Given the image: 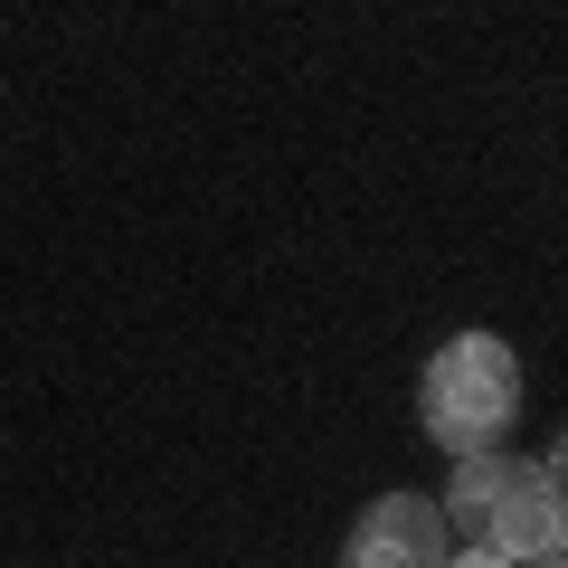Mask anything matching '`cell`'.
Here are the masks:
<instances>
[{"mask_svg": "<svg viewBox=\"0 0 568 568\" xmlns=\"http://www.w3.org/2000/svg\"><path fill=\"white\" fill-rule=\"evenodd\" d=\"M540 465H549V484L568 493V436H549V455H540Z\"/></svg>", "mask_w": 568, "mask_h": 568, "instance_id": "cell-4", "label": "cell"}, {"mask_svg": "<svg viewBox=\"0 0 568 568\" xmlns=\"http://www.w3.org/2000/svg\"><path fill=\"white\" fill-rule=\"evenodd\" d=\"M511 417H521V351L503 332H455V342H436V361L417 379V426L426 436L446 455H484V446L511 436Z\"/></svg>", "mask_w": 568, "mask_h": 568, "instance_id": "cell-2", "label": "cell"}, {"mask_svg": "<svg viewBox=\"0 0 568 568\" xmlns=\"http://www.w3.org/2000/svg\"><path fill=\"white\" fill-rule=\"evenodd\" d=\"M446 521H455V559H465V568L568 559V493L549 484V465H521V455H503V446L455 455Z\"/></svg>", "mask_w": 568, "mask_h": 568, "instance_id": "cell-1", "label": "cell"}, {"mask_svg": "<svg viewBox=\"0 0 568 568\" xmlns=\"http://www.w3.org/2000/svg\"><path fill=\"white\" fill-rule=\"evenodd\" d=\"M342 559L351 568H436V559H455V521H446V503H426V493H379V503L351 521Z\"/></svg>", "mask_w": 568, "mask_h": 568, "instance_id": "cell-3", "label": "cell"}]
</instances>
